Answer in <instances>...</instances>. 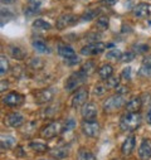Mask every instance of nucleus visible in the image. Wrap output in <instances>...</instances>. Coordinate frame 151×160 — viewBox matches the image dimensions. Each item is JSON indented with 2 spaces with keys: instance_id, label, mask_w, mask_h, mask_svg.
Masks as SVG:
<instances>
[{
  "instance_id": "obj_1",
  "label": "nucleus",
  "mask_w": 151,
  "mask_h": 160,
  "mask_svg": "<svg viewBox=\"0 0 151 160\" xmlns=\"http://www.w3.org/2000/svg\"><path fill=\"white\" fill-rule=\"evenodd\" d=\"M141 115L139 112H126L120 118V129L122 131H134L141 125Z\"/></svg>"
},
{
  "instance_id": "obj_2",
  "label": "nucleus",
  "mask_w": 151,
  "mask_h": 160,
  "mask_svg": "<svg viewBox=\"0 0 151 160\" xmlns=\"http://www.w3.org/2000/svg\"><path fill=\"white\" fill-rule=\"evenodd\" d=\"M87 77H88V76H87L82 69H80V71H77V72L72 73V74L67 78V81H66V83H64V88H66V91H68V92H73L74 90L80 88V86L83 85V83L86 82Z\"/></svg>"
},
{
  "instance_id": "obj_3",
  "label": "nucleus",
  "mask_w": 151,
  "mask_h": 160,
  "mask_svg": "<svg viewBox=\"0 0 151 160\" xmlns=\"http://www.w3.org/2000/svg\"><path fill=\"white\" fill-rule=\"evenodd\" d=\"M125 105V98L122 95H113L111 97H108L105 103H103V111L107 112V113H112V112H115L116 110H120L122 106Z\"/></svg>"
},
{
  "instance_id": "obj_4",
  "label": "nucleus",
  "mask_w": 151,
  "mask_h": 160,
  "mask_svg": "<svg viewBox=\"0 0 151 160\" xmlns=\"http://www.w3.org/2000/svg\"><path fill=\"white\" fill-rule=\"evenodd\" d=\"M58 53L61 57H63L67 62V64L72 66V64H77L80 62V58L77 57L76 52L73 51L72 47L67 46V44H59L58 46Z\"/></svg>"
},
{
  "instance_id": "obj_5",
  "label": "nucleus",
  "mask_w": 151,
  "mask_h": 160,
  "mask_svg": "<svg viewBox=\"0 0 151 160\" xmlns=\"http://www.w3.org/2000/svg\"><path fill=\"white\" fill-rule=\"evenodd\" d=\"M63 131V125L58 121H53L51 124H48L46 128L42 129L41 131V138L46 139V140H49V139H53L56 138L59 132Z\"/></svg>"
},
{
  "instance_id": "obj_6",
  "label": "nucleus",
  "mask_w": 151,
  "mask_h": 160,
  "mask_svg": "<svg viewBox=\"0 0 151 160\" xmlns=\"http://www.w3.org/2000/svg\"><path fill=\"white\" fill-rule=\"evenodd\" d=\"M82 131L85 135L90 138H96L100 134V124L96 120H88V121L82 122Z\"/></svg>"
},
{
  "instance_id": "obj_7",
  "label": "nucleus",
  "mask_w": 151,
  "mask_h": 160,
  "mask_svg": "<svg viewBox=\"0 0 151 160\" xmlns=\"http://www.w3.org/2000/svg\"><path fill=\"white\" fill-rule=\"evenodd\" d=\"M105 49H106V44L105 43L93 42V43L83 47L81 49V54H83V56H96V54H101Z\"/></svg>"
},
{
  "instance_id": "obj_8",
  "label": "nucleus",
  "mask_w": 151,
  "mask_h": 160,
  "mask_svg": "<svg viewBox=\"0 0 151 160\" xmlns=\"http://www.w3.org/2000/svg\"><path fill=\"white\" fill-rule=\"evenodd\" d=\"M88 98V91L87 88H80L77 92H76L71 100V106L74 107V108H77L80 106H83L86 103Z\"/></svg>"
},
{
  "instance_id": "obj_9",
  "label": "nucleus",
  "mask_w": 151,
  "mask_h": 160,
  "mask_svg": "<svg viewBox=\"0 0 151 160\" xmlns=\"http://www.w3.org/2000/svg\"><path fill=\"white\" fill-rule=\"evenodd\" d=\"M24 116L20 113V112H17V111H14V112H10L9 115H7V117H5V122H7V125L8 126H10V128H19V126H22L23 124H24Z\"/></svg>"
},
{
  "instance_id": "obj_10",
  "label": "nucleus",
  "mask_w": 151,
  "mask_h": 160,
  "mask_svg": "<svg viewBox=\"0 0 151 160\" xmlns=\"http://www.w3.org/2000/svg\"><path fill=\"white\" fill-rule=\"evenodd\" d=\"M53 97H54V92H53V90H51V88L41 90V91L35 92V95H34L35 102H37V103H39V105L51 102V101L53 100Z\"/></svg>"
},
{
  "instance_id": "obj_11",
  "label": "nucleus",
  "mask_w": 151,
  "mask_h": 160,
  "mask_svg": "<svg viewBox=\"0 0 151 160\" xmlns=\"http://www.w3.org/2000/svg\"><path fill=\"white\" fill-rule=\"evenodd\" d=\"M3 102L10 107H18L24 102V96L18 92H10L3 98Z\"/></svg>"
},
{
  "instance_id": "obj_12",
  "label": "nucleus",
  "mask_w": 151,
  "mask_h": 160,
  "mask_svg": "<svg viewBox=\"0 0 151 160\" xmlns=\"http://www.w3.org/2000/svg\"><path fill=\"white\" fill-rule=\"evenodd\" d=\"M76 22H77V17L73 15V14H62L58 20H57V28L58 29H66L73 24H76Z\"/></svg>"
},
{
  "instance_id": "obj_13",
  "label": "nucleus",
  "mask_w": 151,
  "mask_h": 160,
  "mask_svg": "<svg viewBox=\"0 0 151 160\" xmlns=\"http://www.w3.org/2000/svg\"><path fill=\"white\" fill-rule=\"evenodd\" d=\"M81 116L85 121L88 120H95L97 116V107L95 103H85L81 110Z\"/></svg>"
},
{
  "instance_id": "obj_14",
  "label": "nucleus",
  "mask_w": 151,
  "mask_h": 160,
  "mask_svg": "<svg viewBox=\"0 0 151 160\" xmlns=\"http://www.w3.org/2000/svg\"><path fill=\"white\" fill-rule=\"evenodd\" d=\"M135 144H136V138L134 135H130L129 138H126V140L124 141L122 146H121V152L124 155H130L132 151H134V148H135Z\"/></svg>"
},
{
  "instance_id": "obj_15",
  "label": "nucleus",
  "mask_w": 151,
  "mask_h": 160,
  "mask_svg": "<svg viewBox=\"0 0 151 160\" xmlns=\"http://www.w3.org/2000/svg\"><path fill=\"white\" fill-rule=\"evenodd\" d=\"M139 156L142 160H149L151 159V144L149 140H144L139 148Z\"/></svg>"
},
{
  "instance_id": "obj_16",
  "label": "nucleus",
  "mask_w": 151,
  "mask_h": 160,
  "mask_svg": "<svg viewBox=\"0 0 151 160\" xmlns=\"http://www.w3.org/2000/svg\"><path fill=\"white\" fill-rule=\"evenodd\" d=\"M134 14H135V17L141 18V19L147 18L149 14H150V7H149L147 4H144V3L137 4V5L135 7V9H134Z\"/></svg>"
},
{
  "instance_id": "obj_17",
  "label": "nucleus",
  "mask_w": 151,
  "mask_h": 160,
  "mask_svg": "<svg viewBox=\"0 0 151 160\" xmlns=\"http://www.w3.org/2000/svg\"><path fill=\"white\" fill-rule=\"evenodd\" d=\"M142 106V101L140 97H134L126 103V110L129 112H139Z\"/></svg>"
},
{
  "instance_id": "obj_18",
  "label": "nucleus",
  "mask_w": 151,
  "mask_h": 160,
  "mask_svg": "<svg viewBox=\"0 0 151 160\" xmlns=\"http://www.w3.org/2000/svg\"><path fill=\"white\" fill-rule=\"evenodd\" d=\"M39 7H41V2H37V0H29L27 7H24V13L27 15H33V14L39 12Z\"/></svg>"
},
{
  "instance_id": "obj_19",
  "label": "nucleus",
  "mask_w": 151,
  "mask_h": 160,
  "mask_svg": "<svg viewBox=\"0 0 151 160\" xmlns=\"http://www.w3.org/2000/svg\"><path fill=\"white\" fill-rule=\"evenodd\" d=\"M9 53H10V56L13 57V58H15V59H18V61H23L25 57H27V53H25V51H23L20 47H18V46H10L9 47Z\"/></svg>"
},
{
  "instance_id": "obj_20",
  "label": "nucleus",
  "mask_w": 151,
  "mask_h": 160,
  "mask_svg": "<svg viewBox=\"0 0 151 160\" xmlns=\"http://www.w3.org/2000/svg\"><path fill=\"white\" fill-rule=\"evenodd\" d=\"M112 73H113V67L111 64H103L98 69V76L102 79H108L110 77H112Z\"/></svg>"
},
{
  "instance_id": "obj_21",
  "label": "nucleus",
  "mask_w": 151,
  "mask_h": 160,
  "mask_svg": "<svg viewBox=\"0 0 151 160\" xmlns=\"http://www.w3.org/2000/svg\"><path fill=\"white\" fill-rule=\"evenodd\" d=\"M32 46H33V48H34L37 52H39V53H49V48H48V46L46 44V42L41 41V39L33 41Z\"/></svg>"
},
{
  "instance_id": "obj_22",
  "label": "nucleus",
  "mask_w": 151,
  "mask_h": 160,
  "mask_svg": "<svg viewBox=\"0 0 151 160\" xmlns=\"http://www.w3.org/2000/svg\"><path fill=\"white\" fill-rule=\"evenodd\" d=\"M77 160H96V156L90 150L80 149L77 152Z\"/></svg>"
},
{
  "instance_id": "obj_23",
  "label": "nucleus",
  "mask_w": 151,
  "mask_h": 160,
  "mask_svg": "<svg viewBox=\"0 0 151 160\" xmlns=\"http://www.w3.org/2000/svg\"><path fill=\"white\" fill-rule=\"evenodd\" d=\"M33 28L38 29V30H49L52 28V25L43 19H35L33 22Z\"/></svg>"
},
{
  "instance_id": "obj_24",
  "label": "nucleus",
  "mask_w": 151,
  "mask_h": 160,
  "mask_svg": "<svg viewBox=\"0 0 151 160\" xmlns=\"http://www.w3.org/2000/svg\"><path fill=\"white\" fill-rule=\"evenodd\" d=\"M100 15V10L98 9H88V10H86L83 14H82V17H81V19L82 20H85V22H90V20H93L96 17H98Z\"/></svg>"
},
{
  "instance_id": "obj_25",
  "label": "nucleus",
  "mask_w": 151,
  "mask_h": 160,
  "mask_svg": "<svg viewBox=\"0 0 151 160\" xmlns=\"http://www.w3.org/2000/svg\"><path fill=\"white\" fill-rule=\"evenodd\" d=\"M15 144V139L13 136H2V150H8V149H12Z\"/></svg>"
},
{
  "instance_id": "obj_26",
  "label": "nucleus",
  "mask_w": 151,
  "mask_h": 160,
  "mask_svg": "<svg viewBox=\"0 0 151 160\" xmlns=\"http://www.w3.org/2000/svg\"><path fill=\"white\" fill-rule=\"evenodd\" d=\"M29 146H30V149L34 152H46L48 150V146L46 144H43V142H34V141H32L29 144Z\"/></svg>"
},
{
  "instance_id": "obj_27",
  "label": "nucleus",
  "mask_w": 151,
  "mask_h": 160,
  "mask_svg": "<svg viewBox=\"0 0 151 160\" xmlns=\"http://www.w3.org/2000/svg\"><path fill=\"white\" fill-rule=\"evenodd\" d=\"M49 154L52 156H54L56 159H62L68 155V149L67 148H57V149H53Z\"/></svg>"
},
{
  "instance_id": "obj_28",
  "label": "nucleus",
  "mask_w": 151,
  "mask_h": 160,
  "mask_svg": "<svg viewBox=\"0 0 151 160\" xmlns=\"http://www.w3.org/2000/svg\"><path fill=\"white\" fill-rule=\"evenodd\" d=\"M121 57H122V53H121V51H119V49H111V51H108L107 52V54H106V58L107 59H110V61H120L121 59Z\"/></svg>"
},
{
  "instance_id": "obj_29",
  "label": "nucleus",
  "mask_w": 151,
  "mask_h": 160,
  "mask_svg": "<svg viewBox=\"0 0 151 160\" xmlns=\"http://www.w3.org/2000/svg\"><path fill=\"white\" fill-rule=\"evenodd\" d=\"M29 66H30V68H33L35 71H39L44 67V62L41 58H32L29 61Z\"/></svg>"
},
{
  "instance_id": "obj_30",
  "label": "nucleus",
  "mask_w": 151,
  "mask_h": 160,
  "mask_svg": "<svg viewBox=\"0 0 151 160\" xmlns=\"http://www.w3.org/2000/svg\"><path fill=\"white\" fill-rule=\"evenodd\" d=\"M87 76H90V74H92L95 71H96V66H95V63L92 62V61H87L85 64H83V67L81 68Z\"/></svg>"
},
{
  "instance_id": "obj_31",
  "label": "nucleus",
  "mask_w": 151,
  "mask_h": 160,
  "mask_svg": "<svg viewBox=\"0 0 151 160\" xmlns=\"http://www.w3.org/2000/svg\"><path fill=\"white\" fill-rule=\"evenodd\" d=\"M106 87L108 88V90H112V88H116L119 85H120V82H119V78L117 77H110L108 79H106Z\"/></svg>"
},
{
  "instance_id": "obj_32",
  "label": "nucleus",
  "mask_w": 151,
  "mask_h": 160,
  "mask_svg": "<svg viewBox=\"0 0 151 160\" xmlns=\"http://www.w3.org/2000/svg\"><path fill=\"white\" fill-rule=\"evenodd\" d=\"M8 69H9V62L4 56H2L0 57V74L2 76L8 72Z\"/></svg>"
},
{
  "instance_id": "obj_33",
  "label": "nucleus",
  "mask_w": 151,
  "mask_h": 160,
  "mask_svg": "<svg viewBox=\"0 0 151 160\" xmlns=\"http://www.w3.org/2000/svg\"><path fill=\"white\" fill-rule=\"evenodd\" d=\"M108 24H110V19H108L106 15L98 17V19H97V27H98V28H101V29H107V28H108Z\"/></svg>"
},
{
  "instance_id": "obj_34",
  "label": "nucleus",
  "mask_w": 151,
  "mask_h": 160,
  "mask_svg": "<svg viewBox=\"0 0 151 160\" xmlns=\"http://www.w3.org/2000/svg\"><path fill=\"white\" fill-rule=\"evenodd\" d=\"M135 57H136V53L130 51V52L124 53L120 61H121V62H131V61H134V59H135Z\"/></svg>"
},
{
  "instance_id": "obj_35",
  "label": "nucleus",
  "mask_w": 151,
  "mask_h": 160,
  "mask_svg": "<svg viewBox=\"0 0 151 160\" xmlns=\"http://www.w3.org/2000/svg\"><path fill=\"white\" fill-rule=\"evenodd\" d=\"M106 90H108L107 87H106V83H98V85H96V87H95V95H97V96H102L105 92H106Z\"/></svg>"
},
{
  "instance_id": "obj_36",
  "label": "nucleus",
  "mask_w": 151,
  "mask_h": 160,
  "mask_svg": "<svg viewBox=\"0 0 151 160\" xmlns=\"http://www.w3.org/2000/svg\"><path fill=\"white\" fill-rule=\"evenodd\" d=\"M139 74H140V76H146V77L151 76V67H147V66L141 64L140 71H139Z\"/></svg>"
},
{
  "instance_id": "obj_37",
  "label": "nucleus",
  "mask_w": 151,
  "mask_h": 160,
  "mask_svg": "<svg viewBox=\"0 0 151 160\" xmlns=\"http://www.w3.org/2000/svg\"><path fill=\"white\" fill-rule=\"evenodd\" d=\"M121 78L124 79V81H130V78H131V68L130 67H126V68L122 69Z\"/></svg>"
},
{
  "instance_id": "obj_38",
  "label": "nucleus",
  "mask_w": 151,
  "mask_h": 160,
  "mask_svg": "<svg viewBox=\"0 0 151 160\" xmlns=\"http://www.w3.org/2000/svg\"><path fill=\"white\" fill-rule=\"evenodd\" d=\"M134 49H135V53L136 54H139V53H146L147 49H149V46H146V44H136L134 47Z\"/></svg>"
},
{
  "instance_id": "obj_39",
  "label": "nucleus",
  "mask_w": 151,
  "mask_h": 160,
  "mask_svg": "<svg viewBox=\"0 0 151 160\" xmlns=\"http://www.w3.org/2000/svg\"><path fill=\"white\" fill-rule=\"evenodd\" d=\"M74 126H76V121H74L73 118H69L68 121H66V124L63 126V132L64 131H68V130H72Z\"/></svg>"
},
{
  "instance_id": "obj_40",
  "label": "nucleus",
  "mask_w": 151,
  "mask_h": 160,
  "mask_svg": "<svg viewBox=\"0 0 151 160\" xmlns=\"http://www.w3.org/2000/svg\"><path fill=\"white\" fill-rule=\"evenodd\" d=\"M58 107L57 106H51V107H48V108H46L44 110V112L42 113V116L43 117H48V116H52V115H54L57 111H53V110H57Z\"/></svg>"
},
{
  "instance_id": "obj_41",
  "label": "nucleus",
  "mask_w": 151,
  "mask_h": 160,
  "mask_svg": "<svg viewBox=\"0 0 151 160\" xmlns=\"http://www.w3.org/2000/svg\"><path fill=\"white\" fill-rule=\"evenodd\" d=\"M129 92V87L127 86H121V85H119L117 87H116V93H119V95H125V93H127Z\"/></svg>"
},
{
  "instance_id": "obj_42",
  "label": "nucleus",
  "mask_w": 151,
  "mask_h": 160,
  "mask_svg": "<svg viewBox=\"0 0 151 160\" xmlns=\"http://www.w3.org/2000/svg\"><path fill=\"white\" fill-rule=\"evenodd\" d=\"M142 64L144 66H147V67H151V56L145 57V59L142 61Z\"/></svg>"
},
{
  "instance_id": "obj_43",
  "label": "nucleus",
  "mask_w": 151,
  "mask_h": 160,
  "mask_svg": "<svg viewBox=\"0 0 151 160\" xmlns=\"http://www.w3.org/2000/svg\"><path fill=\"white\" fill-rule=\"evenodd\" d=\"M116 2H117V0H102V3H103L105 5H110V7L115 5V4H116Z\"/></svg>"
},
{
  "instance_id": "obj_44",
  "label": "nucleus",
  "mask_w": 151,
  "mask_h": 160,
  "mask_svg": "<svg viewBox=\"0 0 151 160\" xmlns=\"http://www.w3.org/2000/svg\"><path fill=\"white\" fill-rule=\"evenodd\" d=\"M8 86H9V85H8V82L5 81V79H3V81H2V88H0V91L4 92V91L8 88Z\"/></svg>"
},
{
  "instance_id": "obj_45",
  "label": "nucleus",
  "mask_w": 151,
  "mask_h": 160,
  "mask_svg": "<svg viewBox=\"0 0 151 160\" xmlns=\"http://www.w3.org/2000/svg\"><path fill=\"white\" fill-rule=\"evenodd\" d=\"M146 118H147V122H149V124H151V110L147 112V116H146Z\"/></svg>"
},
{
  "instance_id": "obj_46",
  "label": "nucleus",
  "mask_w": 151,
  "mask_h": 160,
  "mask_svg": "<svg viewBox=\"0 0 151 160\" xmlns=\"http://www.w3.org/2000/svg\"><path fill=\"white\" fill-rule=\"evenodd\" d=\"M13 2H14V0H2L3 4H12Z\"/></svg>"
},
{
  "instance_id": "obj_47",
  "label": "nucleus",
  "mask_w": 151,
  "mask_h": 160,
  "mask_svg": "<svg viewBox=\"0 0 151 160\" xmlns=\"http://www.w3.org/2000/svg\"><path fill=\"white\" fill-rule=\"evenodd\" d=\"M113 160H121V159H113Z\"/></svg>"
},
{
  "instance_id": "obj_48",
  "label": "nucleus",
  "mask_w": 151,
  "mask_h": 160,
  "mask_svg": "<svg viewBox=\"0 0 151 160\" xmlns=\"http://www.w3.org/2000/svg\"><path fill=\"white\" fill-rule=\"evenodd\" d=\"M150 23H151V22H150Z\"/></svg>"
}]
</instances>
